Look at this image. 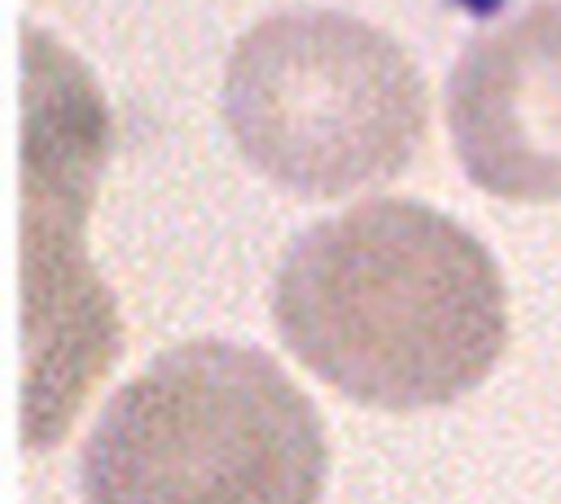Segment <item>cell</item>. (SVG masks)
<instances>
[{"label": "cell", "instance_id": "obj_1", "mask_svg": "<svg viewBox=\"0 0 561 504\" xmlns=\"http://www.w3.org/2000/svg\"><path fill=\"white\" fill-rule=\"evenodd\" d=\"M272 320L302 368L381 412L456 403L508 342L486 245L408 197H373L307 228L276 267Z\"/></svg>", "mask_w": 561, "mask_h": 504}, {"label": "cell", "instance_id": "obj_2", "mask_svg": "<svg viewBox=\"0 0 561 504\" xmlns=\"http://www.w3.org/2000/svg\"><path fill=\"white\" fill-rule=\"evenodd\" d=\"M329 443L311 399L254 346L180 342L96 416L83 504H320Z\"/></svg>", "mask_w": 561, "mask_h": 504}, {"label": "cell", "instance_id": "obj_3", "mask_svg": "<svg viewBox=\"0 0 561 504\" xmlns=\"http://www.w3.org/2000/svg\"><path fill=\"white\" fill-rule=\"evenodd\" d=\"M237 153L302 197H346L394 180L425 140V83L373 22L294 9L254 22L219 88Z\"/></svg>", "mask_w": 561, "mask_h": 504}, {"label": "cell", "instance_id": "obj_4", "mask_svg": "<svg viewBox=\"0 0 561 504\" xmlns=\"http://www.w3.org/2000/svg\"><path fill=\"white\" fill-rule=\"evenodd\" d=\"M447 131L482 193L561 202V0H535L465 44L447 75Z\"/></svg>", "mask_w": 561, "mask_h": 504}]
</instances>
